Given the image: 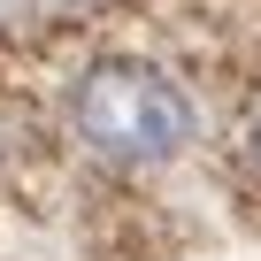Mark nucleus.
<instances>
[{
	"instance_id": "1",
	"label": "nucleus",
	"mask_w": 261,
	"mask_h": 261,
	"mask_svg": "<svg viewBox=\"0 0 261 261\" xmlns=\"http://www.w3.org/2000/svg\"><path fill=\"white\" fill-rule=\"evenodd\" d=\"M54 115L100 169H169L200 146L192 77H177V62H162L154 46L123 31L69 39L62 77H54Z\"/></svg>"
}]
</instances>
